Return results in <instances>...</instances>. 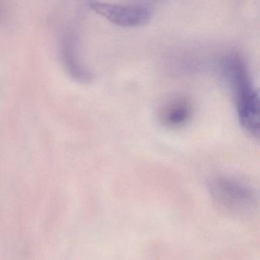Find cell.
Masks as SVG:
<instances>
[{
    "label": "cell",
    "instance_id": "3",
    "mask_svg": "<svg viewBox=\"0 0 260 260\" xmlns=\"http://www.w3.org/2000/svg\"><path fill=\"white\" fill-rule=\"evenodd\" d=\"M91 10L106 18L112 24L124 28H138L150 22L154 10L150 4L145 3L132 4H110L90 2Z\"/></svg>",
    "mask_w": 260,
    "mask_h": 260
},
{
    "label": "cell",
    "instance_id": "1",
    "mask_svg": "<svg viewBox=\"0 0 260 260\" xmlns=\"http://www.w3.org/2000/svg\"><path fill=\"white\" fill-rule=\"evenodd\" d=\"M223 74L235 98L239 121L251 136H259V95L244 62L236 54L223 60Z\"/></svg>",
    "mask_w": 260,
    "mask_h": 260
},
{
    "label": "cell",
    "instance_id": "4",
    "mask_svg": "<svg viewBox=\"0 0 260 260\" xmlns=\"http://www.w3.org/2000/svg\"><path fill=\"white\" fill-rule=\"evenodd\" d=\"M193 115V106L189 99L175 95L167 99L159 111V118L166 127L176 129L186 125Z\"/></svg>",
    "mask_w": 260,
    "mask_h": 260
},
{
    "label": "cell",
    "instance_id": "2",
    "mask_svg": "<svg viewBox=\"0 0 260 260\" xmlns=\"http://www.w3.org/2000/svg\"><path fill=\"white\" fill-rule=\"evenodd\" d=\"M209 191L215 203L232 214H247L255 205L253 190L233 178H214L210 182Z\"/></svg>",
    "mask_w": 260,
    "mask_h": 260
}]
</instances>
